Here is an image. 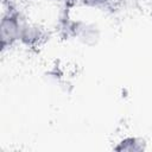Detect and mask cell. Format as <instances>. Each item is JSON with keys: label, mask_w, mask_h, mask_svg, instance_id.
<instances>
[{"label": "cell", "mask_w": 152, "mask_h": 152, "mask_svg": "<svg viewBox=\"0 0 152 152\" xmlns=\"http://www.w3.org/2000/svg\"><path fill=\"white\" fill-rule=\"evenodd\" d=\"M26 20L27 18L17 5L7 4V8L4 11L0 20V43L2 51L19 43L20 33Z\"/></svg>", "instance_id": "6da1fadb"}, {"label": "cell", "mask_w": 152, "mask_h": 152, "mask_svg": "<svg viewBox=\"0 0 152 152\" xmlns=\"http://www.w3.org/2000/svg\"><path fill=\"white\" fill-rule=\"evenodd\" d=\"M46 39V30L37 24L32 23L28 19L25 21L21 33H20V39L19 44L27 49H36L39 48Z\"/></svg>", "instance_id": "7a4b0ae2"}, {"label": "cell", "mask_w": 152, "mask_h": 152, "mask_svg": "<svg viewBox=\"0 0 152 152\" xmlns=\"http://www.w3.org/2000/svg\"><path fill=\"white\" fill-rule=\"evenodd\" d=\"M147 148V142L144 138L137 135H127L120 139L113 147L118 152H142Z\"/></svg>", "instance_id": "3957f363"}, {"label": "cell", "mask_w": 152, "mask_h": 152, "mask_svg": "<svg viewBox=\"0 0 152 152\" xmlns=\"http://www.w3.org/2000/svg\"><path fill=\"white\" fill-rule=\"evenodd\" d=\"M110 1L112 0H77V2H80L83 6L89 7V8H100V7L106 6Z\"/></svg>", "instance_id": "277c9868"}]
</instances>
